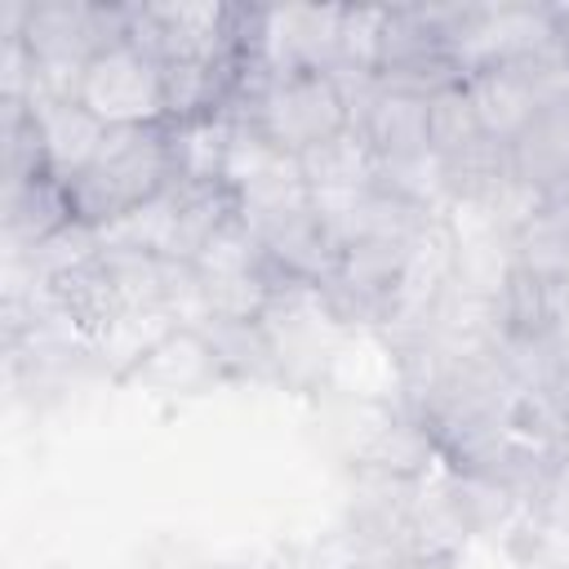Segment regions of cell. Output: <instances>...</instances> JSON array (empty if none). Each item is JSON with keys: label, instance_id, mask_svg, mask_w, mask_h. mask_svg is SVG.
I'll return each mask as SVG.
<instances>
[{"label": "cell", "instance_id": "obj_21", "mask_svg": "<svg viewBox=\"0 0 569 569\" xmlns=\"http://www.w3.org/2000/svg\"><path fill=\"white\" fill-rule=\"evenodd\" d=\"M382 27H387V4H347V9H342L338 67H333V71L378 76V58H382Z\"/></svg>", "mask_w": 569, "mask_h": 569}, {"label": "cell", "instance_id": "obj_24", "mask_svg": "<svg viewBox=\"0 0 569 569\" xmlns=\"http://www.w3.org/2000/svg\"><path fill=\"white\" fill-rule=\"evenodd\" d=\"M551 18H556V27H560V36L569 40V4H551Z\"/></svg>", "mask_w": 569, "mask_h": 569}, {"label": "cell", "instance_id": "obj_16", "mask_svg": "<svg viewBox=\"0 0 569 569\" xmlns=\"http://www.w3.org/2000/svg\"><path fill=\"white\" fill-rule=\"evenodd\" d=\"M164 133H169V160H173L178 182L227 187L222 169H227V142H231V111L164 124Z\"/></svg>", "mask_w": 569, "mask_h": 569}, {"label": "cell", "instance_id": "obj_17", "mask_svg": "<svg viewBox=\"0 0 569 569\" xmlns=\"http://www.w3.org/2000/svg\"><path fill=\"white\" fill-rule=\"evenodd\" d=\"M204 338L213 342L222 369L231 382H284L276 347L262 329V320H227V316H204L196 320Z\"/></svg>", "mask_w": 569, "mask_h": 569}, {"label": "cell", "instance_id": "obj_3", "mask_svg": "<svg viewBox=\"0 0 569 569\" xmlns=\"http://www.w3.org/2000/svg\"><path fill=\"white\" fill-rule=\"evenodd\" d=\"M231 116H244L276 151L293 156V160L351 124L347 98H342L338 80L325 71L280 76V80L262 84L258 93H249Z\"/></svg>", "mask_w": 569, "mask_h": 569}, {"label": "cell", "instance_id": "obj_11", "mask_svg": "<svg viewBox=\"0 0 569 569\" xmlns=\"http://www.w3.org/2000/svg\"><path fill=\"white\" fill-rule=\"evenodd\" d=\"M507 164L516 182L538 191L547 204L569 200V107H542L511 142Z\"/></svg>", "mask_w": 569, "mask_h": 569}, {"label": "cell", "instance_id": "obj_1", "mask_svg": "<svg viewBox=\"0 0 569 569\" xmlns=\"http://www.w3.org/2000/svg\"><path fill=\"white\" fill-rule=\"evenodd\" d=\"M173 182L169 160V133L156 129H111L102 151L89 160V169L67 182V200L80 227L107 231L111 222L129 218L147 200H156Z\"/></svg>", "mask_w": 569, "mask_h": 569}, {"label": "cell", "instance_id": "obj_20", "mask_svg": "<svg viewBox=\"0 0 569 569\" xmlns=\"http://www.w3.org/2000/svg\"><path fill=\"white\" fill-rule=\"evenodd\" d=\"M427 133H431V156H440V160L467 151V147L480 142V138H489L462 80H453V84L427 93Z\"/></svg>", "mask_w": 569, "mask_h": 569}, {"label": "cell", "instance_id": "obj_14", "mask_svg": "<svg viewBox=\"0 0 569 569\" xmlns=\"http://www.w3.org/2000/svg\"><path fill=\"white\" fill-rule=\"evenodd\" d=\"M462 84H467V93L476 102V116H480L485 133L498 138V142H511L542 111L533 84L525 80V71L516 62L511 67H493V71H476Z\"/></svg>", "mask_w": 569, "mask_h": 569}, {"label": "cell", "instance_id": "obj_5", "mask_svg": "<svg viewBox=\"0 0 569 569\" xmlns=\"http://www.w3.org/2000/svg\"><path fill=\"white\" fill-rule=\"evenodd\" d=\"M76 102L89 107L107 129H156L169 124L164 107V76L160 62L138 49L133 40L107 44L102 53L89 58Z\"/></svg>", "mask_w": 569, "mask_h": 569}, {"label": "cell", "instance_id": "obj_26", "mask_svg": "<svg viewBox=\"0 0 569 569\" xmlns=\"http://www.w3.org/2000/svg\"><path fill=\"white\" fill-rule=\"evenodd\" d=\"M565 204H569V200H565Z\"/></svg>", "mask_w": 569, "mask_h": 569}, {"label": "cell", "instance_id": "obj_6", "mask_svg": "<svg viewBox=\"0 0 569 569\" xmlns=\"http://www.w3.org/2000/svg\"><path fill=\"white\" fill-rule=\"evenodd\" d=\"M347 462L356 476H387V480H427L440 471V449L427 422L405 405H369L365 418L347 436Z\"/></svg>", "mask_w": 569, "mask_h": 569}, {"label": "cell", "instance_id": "obj_8", "mask_svg": "<svg viewBox=\"0 0 569 569\" xmlns=\"http://www.w3.org/2000/svg\"><path fill=\"white\" fill-rule=\"evenodd\" d=\"M551 40H560L551 4H476V18L453 44V67L467 80L476 71L525 62Z\"/></svg>", "mask_w": 569, "mask_h": 569}, {"label": "cell", "instance_id": "obj_10", "mask_svg": "<svg viewBox=\"0 0 569 569\" xmlns=\"http://www.w3.org/2000/svg\"><path fill=\"white\" fill-rule=\"evenodd\" d=\"M27 116H31V124H36V138H40V151H44V169H49V178H58L62 187L76 182V178L89 169V160L102 151V142H107V133H111V129H107L89 107H80L76 98L36 93V98L27 102Z\"/></svg>", "mask_w": 569, "mask_h": 569}, {"label": "cell", "instance_id": "obj_12", "mask_svg": "<svg viewBox=\"0 0 569 569\" xmlns=\"http://www.w3.org/2000/svg\"><path fill=\"white\" fill-rule=\"evenodd\" d=\"M76 227L67 187L58 178H31L22 187H4V244L9 258H27Z\"/></svg>", "mask_w": 569, "mask_h": 569}, {"label": "cell", "instance_id": "obj_23", "mask_svg": "<svg viewBox=\"0 0 569 569\" xmlns=\"http://www.w3.org/2000/svg\"><path fill=\"white\" fill-rule=\"evenodd\" d=\"M387 569H453V556H396Z\"/></svg>", "mask_w": 569, "mask_h": 569}, {"label": "cell", "instance_id": "obj_22", "mask_svg": "<svg viewBox=\"0 0 569 569\" xmlns=\"http://www.w3.org/2000/svg\"><path fill=\"white\" fill-rule=\"evenodd\" d=\"M542 511H551L565 529H569V458H565V467H560V476H556V485H551V493H547V507Z\"/></svg>", "mask_w": 569, "mask_h": 569}, {"label": "cell", "instance_id": "obj_9", "mask_svg": "<svg viewBox=\"0 0 569 569\" xmlns=\"http://www.w3.org/2000/svg\"><path fill=\"white\" fill-rule=\"evenodd\" d=\"M40 289H44L49 307L58 311V320L71 325L89 347L102 342L111 333V325L129 311L124 298H120V284H116V276H111V267L102 258V244L80 253V258H71L58 271H49L40 280Z\"/></svg>", "mask_w": 569, "mask_h": 569}, {"label": "cell", "instance_id": "obj_25", "mask_svg": "<svg viewBox=\"0 0 569 569\" xmlns=\"http://www.w3.org/2000/svg\"><path fill=\"white\" fill-rule=\"evenodd\" d=\"M222 569H258V565H222Z\"/></svg>", "mask_w": 569, "mask_h": 569}, {"label": "cell", "instance_id": "obj_4", "mask_svg": "<svg viewBox=\"0 0 569 569\" xmlns=\"http://www.w3.org/2000/svg\"><path fill=\"white\" fill-rule=\"evenodd\" d=\"M244 4L213 0H142L129 4V40L156 62H240Z\"/></svg>", "mask_w": 569, "mask_h": 569}, {"label": "cell", "instance_id": "obj_13", "mask_svg": "<svg viewBox=\"0 0 569 569\" xmlns=\"http://www.w3.org/2000/svg\"><path fill=\"white\" fill-rule=\"evenodd\" d=\"M356 129L369 138V147L378 151L382 164H400V160H418L431 156V133H427V93H409V89H378L373 102L365 107V116L356 120Z\"/></svg>", "mask_w": 569, "mask_h": 569}, {"label": "cell", "instance_id": "obj_7", "mask_svg": "<svg viewBox=\"0 0 569 569\" xmlns=\"http://www.w3.org/2000/svg\"><path fill=\"white\" fill-rule=\"evenodd\" d=\"M227 382L231 378L200 325H173L156 347H147L142 360H133L116 378V387L142 391L156 400H200Z\"/></svg>", "mask_w": 569, "mask_h": 569}, {"label": "cell", "instance_id": "obj_15", "mask_svg": "<svg viewBox=\"0 0 569 569\" xmlns=\"http://www.w3.org/2000/svg\"><path fill=\"white\" fill-rule=\"evenodd\" d=\"M298 169H302L311 191H356V187H373L378 182L382 160L369 147V138L356 124H347L342 133H333V138L316 142L311 151H302Z\"/></svg>", "mask_w": 569, "mask_h": 569}, {"label": "cell", "instance_id": "obj_2", "mask_svg": "<svg viewBox=\"0 0 569 569\" xmlns=\"http://www.w3.org/2000/svg\"><path fill=\"white\" fill-rule=\"evenodd\" d=\"M236 213V196L227 187H200V182H169L156 200L133 209L129 218L98 231V244L111 249H138L169 262H196L204 240Z\"/></svg>", "mask_w": 569, "mask_h": 569}, {"label": "cell", "instance_id": "obj_18", "mask_svg": "<svg viewBox=\"0 0 569 569\" xmlns=\"http://www.w3.org/2000/svg\"><path fill=\"white\" fill-rule=\"evenodd\" d=\"M516 267L542 280L547 289L569 276V204H542L516 236H511Z\"/></svg>", "mask_w": 569, "mask_h": 569}, {"label": "cell", "instance_id": "obj_19", "mask_svg": "<svg viewBox=\"0 0 569 569\" xmlns=\"http://www.w3.org/2000/svg\"><path fill=\"white\" fill-rule=\"evenodd\" d=\"M191 267H196L200 280H244V276H271V280H280V276L271 271V262H267V253H262L253 227H249L240 213H231V218L204 240V249L196 253Z\"/></svg>", "mask_w": 569, "mask_h": 569}]
</instances>
